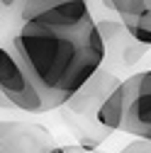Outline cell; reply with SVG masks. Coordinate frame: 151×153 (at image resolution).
Here are the masks:
<instances>
[{
  "instance_id": "14",
  "label": "cell",
  "mask_w": 151,
  "mask_h": 153,
  "mask_svg": "<svg viewBox=\"0 0 151 153\" xmlns=\"http://www.w3.org/2000/svg\"><path fill=\"white\" fill-rule=\"evenodd\" d=\"M149 5H151V0H149Z\"/></svg>"
},
{
  "instance_id": "15",
  "label": "cell",
  "mask_w": 151,
  "mask_h": 153,
  "mask_svg": "<svg viewBox=\"0 0 151 153\" xmlns=\"http://www.w3.org/2000/svg\"><path fill=\"white\" fill-rule=\"evenodd\" d=\"M0 20H3V17H0Z\"/></svg>"
},
{
  "instance_id": "6",
  "label": "cell",
  "mask_w": 151,
  "mask_h": 153,
  "mask_svg": "<svg viewBox=\"0 0 151 153\" xmlns=\"http://www.w3.org/2000/svg\"><path fill=\"white\" fill-rule=\"evenodd\" d=\"M124 112H127V83L122 80L102 100V105L95 109V119H98V124L107 134L110 131H120L122 129V122H124Z\"/></svg>"
},
{
  "instance_id": "1",
  "label": "cell",
  "mask_w": 151,
  "mask_h": 153,
  "mask_svg": "<svg viewBox=\"0 0 151 153\" xmlns=\"http://www.w3.org/2000/svg\"><path fill=\"white\" fill-rule=\"evenodd\" d=\"M12 53L51 109L64 107L105 61V39L95 20L73 27L22 22L12 39Z\"/></svg>"
},
{
  "instance_id": "12",
  "label": "cell",
  "mask_w": 151,
  "mask_h": 153,
  "mask_svg": "<svg viewBox=\"0 0 151 153\" xmlns=\"http://www.w3.org/2000/svg\"><path fill=\"white\" fill-rule=\"evenodd\" d=\"M17 0H0V5H5V7H10V5H15Z\"/></svg>"
},
{
  "instance_id": "4",
  "label": "cell",
  "mask_w": 151,
  "mask_h": 153,
  "mask_svg": "<svg viewBox=\"0 0 151 153\" xmlns=\"http://www.w3.org/2000/svg\"><path fill=\"white\" fill-rule=\"evenodd\" d=\"M54 146L51 134L42 124L0 122V153H46Z\"/></svg>"
},
{
  "instance_id": "8",
  "label": "cell",
  "mask_w": 151,
  "mask_h": 153,
  "mask_svg": "<svg viewBox=\"0 0 151 153\" xmlns=\"http://www.w3.org/2000/svg\"><path fill=\"white\" fill-rule=\"evenodd\" d=\"M124 32L134 39L137 44H144V46H151V10L141 17H134V20H127L122 22Z\"/></svg>"
},
{
  "instance_id": "7",
  "label": "cell",
  "mask_w": 151,
  "mask_h": 153,
  "mask_svg": "<svg viewBox=\"0 0 151 153\" xmlns=\"http://www.w3.org/2000/svg\"><path fill=\"white\" fill-rule=\"evenodd\" d=\"M102 3L110 7V10H115L120 15V20L127 22V20H134V17H141L151 10L149 5V0H102Z\"/></svg>"
},
{
  "instance_id": "9",
  "label": "cell",
  "mask_w": 151,
  "mask_h": 153,
  "mask_svg": "<svg viewBox=\"0 0 151 153\" xmlns=\"http://www.w3.org/2000/svg\"><path fill=\"white\" fill-rule=\"evenodd\" d=\"M61 3H66V0H25L22 10H20V20L27 22L34 15H39V12H44V10L54 7V5H61Z\"/></svg>"
},
{
  "instance_id": "2",
  "label": "cell",
  "mask_w": 151,
  "mask_h": 153,
  "mask_svg": "<svg viewBox=\"0 0 151 153\" xmlns=\"http://www.w3.org/2000/svg\"><path fill=\"white\" fill-rule=\"evenodd\" d=\"M0 92L15 109H22L29 114L51 112V107L32 83L25 66L17 61L12 49H5V46H0Z\"/></svg>"
},
{
  "instance_id": "13",
  "label": "cell",
  "mask_w": 151,
  "mask_h": 153,
  "mask_svg": "<svg viewBox=\"0 0 151 153\" xmlns=\"http://www.w3.org/2000/svg\"><path fill=\"white\" fill-rule=\"evenodd\" d=\"M66 153H83V151H78V148H66ZM88 153H93V151H88Z\"/></svg>"
},
{
  "instance_id": "5",
  "label": "cell",
  "mask_w": 151,
  "mask_h": 153,
  "mask_svg": "<svg viewBox=\"0 0 151 153\" xmlns=\"http://www.w3.org/2000/svg\"><path fill=\"white\" fill-rule=\"evenodd\" d=\"M120 83H122V80L117 78V75H112V73L98 68L78 90H76L73 97L66 102V105H68V112H73V114H90V112H93V114H95V109L102 105V100H105Z\"/></svg>"
},
{
  "instance_id": "11",
  "label": "cell",
  "mask_w": 151,
  "mask_h": 153,
  "mask_svg": "<svg viewBox=\"0 0 151 153\" xmlns=\"http://www.w3.org/2000/svg\"><path fill=\"white\" fill-rule=\"evenodd\" d=\"M46 153H66V148H64V146H54V148H49Z\"/></svg>"
},
{
  "instance_id": "10",
  "label": "cell",
  "mask_w": 151,
  "mask_h": 153,
  "mask_svg": "<svg viewBox=\"0 0 151 153\" xmlns=\"http://www.w3.org/2000/svg\"><path fill=\"white\" fill-rule=\"evenodd\" d=\"M120 153H151V141H144V139H134L132 143H127Z\"/></svg>"
},
{
  "instance_id": "3",
  "label": "cell",
  "mask_w": 151,
  "mask_h": 153,
  "mask_svg": "<svg viewBox=\"0 0 151 153\" xmlns=\"http://www.w3.org/2000/svg\"><path fill=\"white\" fill-rule=\"evenodd\" d=\"M127 83V112L120 131L151 141V68L134 73Z\"/></svg>"
}]
</instances>
